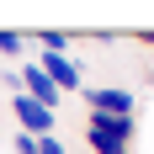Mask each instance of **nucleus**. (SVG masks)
<instances>
[{"mask_svg":"<svg viewBox=\"0 0 154 154\" xmlns=\"http://www.w3.org/2000/svg\"><path fill=\"white\" fill-rule=\"evenodd\" d=\"M85 101H91V112H96V117H138L133 91H122V85H96Z\"/></svg>","mask_w":154,"mask_h":154,"instance_id":"f03ea898","label":"nucleus"},{"mask_svg":"<svg viewBox=\"0 0 154 154\" xmlns=\"http://www.w3.org/2000/svg\"><path fill=\"white\" fill-rule=\"evenodd\" d=\"M21 91H27L32 101H43V106H59V91H53V80L43 75V64H32V69H21Z\"/></svg>","mask_w":154,"mask_h":154,"instance_id":"20e7f679","label":"nucleus"},{"mask_svg":"<svg viewBox=\"0 0 154 154\" xmlns=\"http://www.w3.org/2000/svg\"><path fill=\"white\" fill-rule=\"evenodd\" d=\"M11 112H16V122H21V133H32V138H53V106L32 101L27 91H16V96H11Z\"/></svg>","mask_w":154,"mask_h":154,"instance_id":"f257e3e1","label":"nucleus"},{"mask_svg":"<svg viewBox=\"0 0 154 154\" xmlns=\"http://www.w3.org/2000/svg\"><path fill=\"white\" fill-rule=\"evenodd\" d=\"M37 143H43V138H32V133H16V154H37Z\"/></svg>","mask_w":154,"mask_h":154,"instance_id":"6e6552de","label":"nucleus"},{"mask_svg":"<svg viewBox=\"0 0 154 154\" xmlns=\"http://www.w3.org/2000/svg\"><path fill=\"white\" fill-rule=\"evenodd\" d=\"M37 43H43V53H64L69 48V32H37Z\"/></svg>","mask_w":154,"mask_h":154,"instance_id":"423d86ee","label":"nucleus"},{"mask_svg":"<svg viewBox=\"0 0 154 154\" xmlns=\"http://www.w3.org/2000/svg\"><path fill=\"white\" fill-rule=\"evenodd\" d=\"M43 75L53 80V91H80V64L69 59V53H43Z\"/></svg>","mask_w":154,"mask_h":154,"instance_id":"7ed1b4c3","label":"nucleus"},{"mask_svg":"<svg viewBox=\"0 0 154 154\" xmlns=\"http://www.w3.org/2000/svg\"><path fill=\"white\" fill-rule=\"evenodd\" d=\"M37 154H64V143H59V138H43V143H37Z\"/></svg>","mask_w":154,"mask_h":154,"instance_id":"1a4fd4ad","label":"nucleus"},{"mask_svg":"<svg viewBox=\"0 0 154 154\" xmlns=\"http://www.w3.org/2000/svg\"><path fill=\"white\" fill-rule=\"evenodd\" d=\"M21 48H27V37H21V32H5V27H0V53H5V59H11V53H21Z\"/></svg>","mask_w":154,"mask_h":154,"instance_id":"0eeeda50","label":"nucleus"},{"mask_svg":"<svg viewBox=\"0 0 154 154\" xmlns=\"http://www.w3.org/2000/svg\"><path fill=\"white\" fill-rule=\"evenodd\" d=\"M133 128H138V117H96L91 112V122H85V133H101V138H133Z\"/></svg>","mask_w":154,"mask_h":154,"instance_id":"39448f33","label":"nucleus"}]
</instances>
